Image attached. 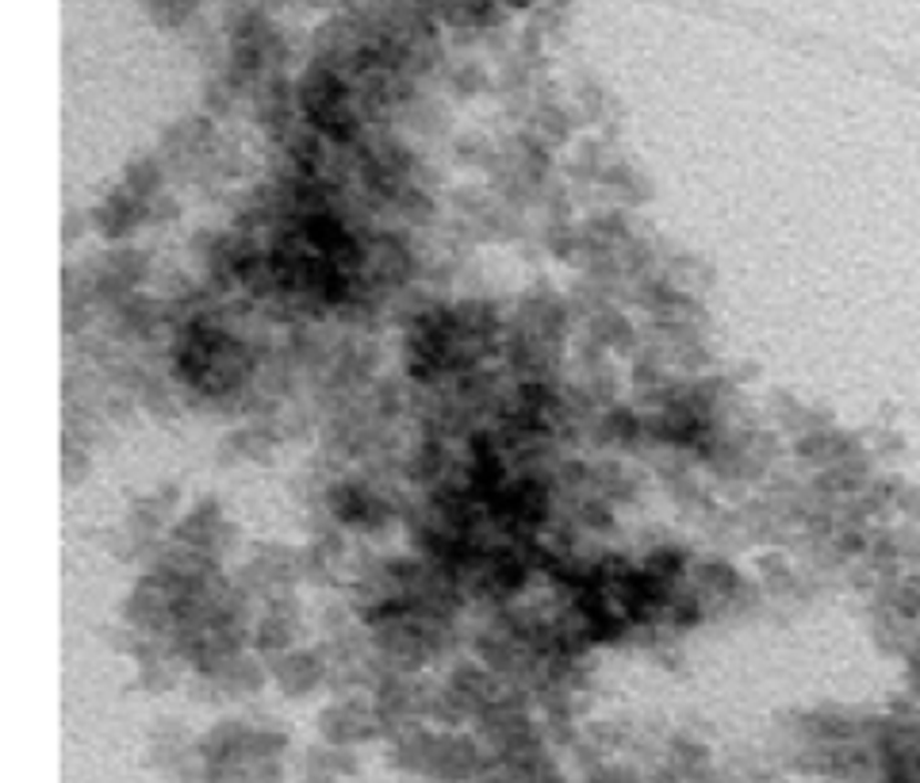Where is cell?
Returning a JSON list of instances; mask_svg holds the SVG:
<instances>
[{
  "label": "cell",
  "instance_id": "cell-1",
  "mask_svg": "<svg viewBox=\"0 0 920 783\" xmlns=\"http://www.w3.org/2000/svg\"><path fill=\"white\" fill-rule=\"evenodd\" d=\"M173 369H177L184 392H196V396L219 404L223 396L249 392L254 349L219 323L188 319L181 323L177 343H173Z\"/></svg>",
  "mask_w": 920,
  "mask_h": 783
},
{
  "label": "cell",
  "instance_id": "cell-2",
  "mask_svg": "<svg viewBox=\"0 0 920 783\" xmlns=\"http://www.w3.org/2000/svg\"><path fill=\"white\" fill-rule=\"evenodd\" d=\"M157 193H162V165L154 157L131 165L123 173V181L104 196V204L96 207V231L104 238H123L139 227L142 220L154 215Z\"/></svg>",
  "mask_w": 920,
  "mask_h": 783
},
{
  "label": "cell",
  "instance_id": "cell-3",
  "mask_svg": "<svg viewBox=\"0 0 920 783\" xmlns=\"http://www.w3.org/2000/svg\"><path fill=\"white\" fill-rule=\"evenodd\" d=\"M326 677V661L311 649H284L276 653V684H284V691L299 695V691H311Z\"/></svg>",
  "mask_w": 920,
  "mask_h": 783
}]
</instances>
